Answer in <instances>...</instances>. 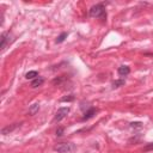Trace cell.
Instances as JSON below:
<instances>
[{"label": "cell", "mask_w": 153, "mask_h": 153, "mask_svg": "<svg viewBox=\"0 0 153 153\" xmlns=\"http://www.w3.org/2000/svg\"><path fill=\"white\" fill-rule=\"evenodd\" d=\"M96 112H97V109L96 108H88L85 112H84V116H83V118H81V121H87V120H90V118H92L95 115H96Z\"/></svg>", "instance_id": "6"}, {"label": "cell", "mask_w": 153, "mask_h": 153, "mask_svg": "<svg viewBox=\"0 0 153 153\" xmlns=\"http://www.w3.org/2000/svg\"><path fill=\"white\" fill-rule=\"evenodd\" d=\"M38 110H40V104H38V103H35V104H33L31 107L29 108V115L33 116V115H35Z\"/></svg>", "instance_id": "10"}, {"label": "cell", "mask_w": 153, "mask_h": 153, "mask_svg": "<svg viewBox=\"0 0 153 153\" xmlns=\"http://www.w3.org/2000/svg\"><path fill=\"white\" fill-rule=\"evenodd\" d=\"M131 127L134 128V129H141L142 128V123H141V122H132Z\"/></svg>", "instance_id": "15"}, {"label": "cell", "mask_w": 153, "mask_h": 153, "mask_svg": "<svg viewBox=\"0 0 153 153\" xmlns=\"http://www.w3.org/2000/svg\"><path fill=\"white\" fill-rule=\"evenodd\" d=\"M117 72H118V74L121 77H127L131 73V68L128 66H121V67H118Z\"/></svg>", "instance_id": "7"}, {"label": "cell", "mask_w": 153, "mask_h": 153, "mask_svg": "<svg viewBox=\"0 0 153 153\" xmlns=\"http://www.w3.org/2000/svg\"><path fill=\"white\" fill-rule=\"evenodd\" d=\"M25 78L26 79H36V78H38V72L37 71H29L26 74H25Z\"/></svg>", "instance_id": "11"}, {"label": "cell", "mask_w": 153, "mask_h": 153, "mask_svg": "<svg viewBox=\"0 0 153 153\" xmlns=\"http://www.w3.org/2000/svg\"><path fill=\"white\" fill-rule=\"evenodd\" d=\"M125 84H126V80H125V79H118V80L112 81L111 87H112V88H118V87H121V86H123Z\"/></svg>", "instance_id": "9"}, {"label": "cell", "mask_w": 153, "mask_h": 153, "mask_svg": "<svg viewBox=\"0 0 153 153\" xmlns=\"http://www.w3.org/2000/svg\"><path fill=\"white\" fill-rule=\"evenodd\" d=\"M152 149H153V142L147 144V145L142 148V151H144V152H148V151H152Z\"/></svg>", "instance_id": "16"}, {"label": "cell", "mask_w": 153, "mask_h": 153, "mask_svg": "<svg viewBox=\"0 0 153 153\" xmlns=\"http://www.w3.org/2000/svg\"><path fill=\"white\" fill-rule=\"evenodd\" d=\"M72 101H74L73 95H68V96H65L62 98H60V102H72Z\"/></svg>", "instance_id": "14"}, {"label": "cell", "mask_w": 153, "mask_h": 153, "mask_svg": "<svg viewBox=\"0 0 153 153\" xmlns=\"http://www.w3.org/2000/svg\"><path fill=\"white\" fill-rule=\"evenodd\" d=\"M66 79H67V77H66V75L57 77V78H55V79L53 80V84H54V85H61V84H62V81H65Z\"/></svg>", "instance_id": "12"}, {"label": "cell", "mask_w": 153, "mask_h": 153, "mask_svg": "<svg viewBox=\"0 0 153 153\" xmlns=\"http://www.w3.org/2000/svg\"><path fill=\"white\" fill-rule=\"evenodd\" d=\"M67 36H68V33H62L61 35H59L56 38V43H62L67 38Z\"/></svg>", "instance_id": "13"}, {"label": "cell", "mask_w": 153, "mask_h": 153, "mask_svg": "<svg viewBox=\"0 0 153 153\" xmlns=\"http://www.w3.org/2000/svg\"><path fill=\"white\" fill-rule=\"evenodd\" d=\"M22 125H23V123H13V125L6 126V127H4V128L1 129V134H3V135H7V134L12 133L13 131H16L17 128H19Z\"/></svg>", "instance_id": "5"}, {"label": "cell", "mask_w": 153, "mask_h": 153, "mask_svg": "<svg viewBox=\"0 0 153 153\" xmlns=\"http://www.w3.org/2000/svg\"><path fill=\"white\" fill-rule=\"evenodd\" d=\"M90 16L92 18H99L102 20L107 19V11L104 4H96L90 9Z\"/></svg>", "instance_id": "1"}, {"label": "cell", "mask_w": 153, "mask_h": 153, "mask_svg": "<svg viewBox=\"0 0 153 153\" xmlns=\"http://www.w3.org/2000/svg\"><path fill=\"white\" fill-rule=\"evenodd\" d=\"M13 41H15V36L12 35V33H10V31L3 33L1 34V46H0L1 51H4L7 48V46H10Z\"/></svg>", "instance_id": "3"}, {"label": "cell", "mask_w": 153, "mask_h": 153, "mask_svg": "<svg viewBox=\"0 0 153 153\" xmlns=\"http://www.w3.org/2000/svg\"><path fill=\"white\" fill-rule=\"evenodd\" d=\"M77 149V146L73 142H60L54 146V151L57 153H73Z\"/></svg>", "instance_id": "2"}, {"label": "cell", "mask_w": 153, "mask_h": 153, "mask_svg": "<svg viewBox=\"0 0 153 153\" xmlns=\"http://www.w3.org/2000/svg\"><path fill=\"white\" fill-rule=\"evenodd\" d=\"M43 83H44V79L41 78V77H38V78H36V79H34V80L31 81V87H33V88L40 87V86L43 85Z\"/></svg>", "instance_id": "8"}, {"label": "cell", "mask_w": 153, "mask_h": 153, "mask_svg": "<svg viewBox=\"0 0 153 153\" xmlns=\"http://www.w3.org/2000/svg\"><path fill=\"white\" fill-rule=\"evenodd\" d=\"M62 134H64V128H62V127H59V128L56 129V135H57V136H61Z\"/></svg>", "instance_id": "17"}, {"label": "cell", "mask_w": 153, "mask_h": 153, "mask_svg": "<svg viewBox=\"0 0 153 153\" xmlns=\"http://www.w3.org/2000/svg\"><path fill=\"white\" fill-rule=\"evenodd\" d=\"M70 110H71V109H70L68 107H62V108H60V109L56 111L54 120L57 121V122H60L61 120H64V118L70 114Z\"/></svg>", "instance_id": "4"}]
</instances>
